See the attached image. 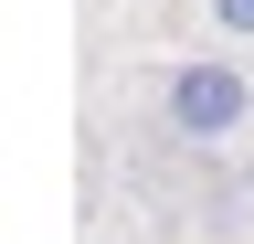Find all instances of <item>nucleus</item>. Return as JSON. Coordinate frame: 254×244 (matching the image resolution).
Here are the masks:
<instances>
[{"instance_id": "obj_2", "label": "nucleus", "mask_w": 254, "mask_h": 244, "mask_svg": "<svg viewBox=\"0 0 254 244\" xmlns=\"http://www.w3.org/2000/svg\"><path fill=\"white\" fill-rule=\"evenodd\" d=\"M212 32H233V43H254V0H212Z\"/></svg>"}, {"instance_id": "obj_1", "label": "nucleus", "mask_w": 254, "mask_h": 244, "mask_svg": "<svg viewBox=\"0 0 254 244\" xmlns=\"http://www.w3.org/2000/svg\"><path fill=\"white\" fill-rule=\"evenodd\" d=\"M159 106H170V128H180V138H201V149H212V138H233L244 117H254V75H244V64H222V53H201V64H180V75H170V96H159Z\"/></svg>"}]
</instances>
